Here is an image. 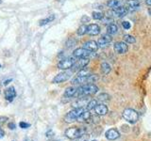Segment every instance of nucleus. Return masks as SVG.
<instances>
[{"mask_svg":"<svg viewBox=\"0 0 151 141\" xmlns=\"http://www.w3.org/2000/svg\"><path fill=\"white\" fill-rule=\"evenodd\" d=\"M77 34L78 36H83L85 34H87V26L86 25L80 26L77 30Z\"/></svg>","mask_w":151,"mask_h":141,"instance_id":"obj_26","label":"nucleus"},{"mask_svg":"<svg viewBox=\"0 0 151 141\" xmlns=\"http://www.w3.org/2000/svg\"><path fill=\"white\" fill-rule=\"evenodd\" d=\"M45 135H46V137H48V138H51L52 136L54 135V132L52 131V130H48V131L46 132V134H45Z\"/></svg>","mask_w":151,"mask_h":141,"instance_id":"obj_35","label":"nucleus"},{"mask_svg":"<svg viewBox=\"0 0 151 141\" xmlns=\"http://www.w3.org/2000/svg\"><path fill=\"white\" fill-rule=\"evenodd\" d=\"M0 68H1V65H0Z\"/></svg>","mask_w":151,"mask_h":141,"instance_id":"obj_45","label":"nucleus"},{"mask_svg":"<svg viewBox=\"0 0 151 141\" xmlns=\"http://www.w3.org/2000/svg\"><path fill=\"white\" fill-rule=\"evenodd\" d=\"M124 41L127 42V43H130V44H133L136 42V40L133 36H131L129 34H127L124 36Z\"/></svg>","mask_w":151,"mask_h":141,"instance_id":"obj_28","label":"nucleus"},{"mask_svg":"<svg viewBox=\"0 0 151 141\" xmlns=\"http://www.w3.org/2000/svg\"><path fill=\"white\" fill-rule=\"evenodd\" d=\"M89 102H90L89 96L78 97V100L73 103V107L74 108H84V107L87 106Z\"/></svg>","mask_w":151,"mask_h":141,"instance_id":"obj_10","label":"nucleus"},{"mask_svg":"<svg viewBox=\"0 0 151 141\" xmlns=\"http://www.w3.org/2000/svg\"><path fill=\"white\" fill-rule=\"evenodd\" d=\"M112 9L113 14H115V16H117V17H124L125 15H127V11H129L127 8L122 6V5H120V6H118L114 9Z\"/></svg>","mask_w":151,"mask_h":141,"instance_id":"obj_15","label":"nucleus"},{"mask_svg":"<svg viewBox=\"0 0 151 141\" xmlns=\"http://www.w3.org/2000/svg\"><path fill=\"white\" fill-rule=\"evenodd\" d=\"M89 62H90L89 58H78V60L76 61L75 64L73 65V67L71 68V69H72L71 72H72V73L78 72V70H80L81 69L86 67V66L89 64Z\"/></svg>","mask_w":151,"mask_h":141,"instance_id":"obj_9","label":"nucleus"},{"mask_svg":"<svg viewBox=\"0 0 151 141\" xmlns=\"http://www.w3.org/2000/svg\"><path fill=\"white\" fill-rule=\"evenodd\" d=\"M112 41V37L111 35H109L108 33L105 35H102L101 38H99L98 41H97V43L98 46L101 47V48H104V47H107L109 44L111 43Z\"/></svg>","mask_w":151,"mask_h":141,"instance_id":"obj_11","label":"nucleus"},{"mask_svg":"<svg viewBox=\"0 0 151 141\" xmlns=\"http://www.w3.org/2000/svg\"><path fill=\"white\" fill-rule=\"evenodd\" d=\"M90 21V18L86 15H84L82 18H81V23H88Z\"/></svg>","mask_w":151,"mask_h":141,"instance_id":"obj_37","label":"nucleus"},{"mask_svg":"<svg viewBox=\"0 0 151 141\" xmlns=\"http://www.w3.org/2000/svg\"><path fill=\"white\" fill-rule=\"evenodd\" d=\"M148 13H149V14H150V15H151V8H150V9H148Z\"/></svg>","mask_w":151,"mask_h":141,"instance_id":"obj_42","label":"nucleus"},{"mask_svg":"<svg viewBox=\"0 0 151 141\" xmlns=\"http://www.w3.org/2000/svg\"><path fill=\"white\" fill-rule=\"evenodd\" d=\"M4 135H5V132L2 129H0V138H2Z\"/></svg>","mask_w":151,"mask_h":141,"instance_id":"obj_38","label":"nucleus"},{"mask_svg":"<svg viewBox=\"0 0 151 141\" xmlns=\"http://www.w3.org/2000/svg\"><path fill=\"white\" fill-rule=\"evenodd\" d=\"M120 5H121V3L119 0H109L107 2V6L111 9H114L118 6H120Z\"/></svg>","mask_w":151,"mask_h":141,"instance_id":"obj_23","label":"nucleus"},{"mask_svg":"<svg viewBox=\"0 0 151 141\" xmlns=\"http://www.w3.org/2000/svg\"><path fill=\"white\" fill-rule=\"evenodd\" d=\"M55 20V15H49L48 17H46V18H45V19H42V20H41L40 22H39V25L41 26H45V25H47V24H49V23H51V22H53Z\"/></svg>","mask_w":151,"mask_h":141,"instance_id":"obj_21","label":"nucleus"},{"mask_svg":"<svg viewBox=\"0 0 151 141\" xmlns=\"http://www.w3.org/2000/svg\"><path fill=\"white\" fill-rule=\"evenodd\" d=\"M47 141H58V140H55V139H49V140H47Z\"/></svg>","mask_w":151,"mask_h":141,"instance_id":"obj_43","label":"nucleus"},{"mask_svg":"<svg viewBox=\"0 0 151 141\" xmlns=\"http://www.w3.org/2000/svg\"><path fill=\"white\" fill-rule=\"evenodd\" d=\"M110 95L107 93H101L99 94V95L97 96V99L96 100L99 101V102H108L109 100H110Z\"/></svg>","mask_w":151,"mask_h":141,"instance_id":"obj_27","label":"nucleus"},{"mask_svg":"<svg viewBox=\"0 0 151 141\" xmlns=\"http://www.w3.org/2000/svg\"><path fill=\"white\" fill-rule=\"evenodd\" d=\"M90 74H92L91 70H90V69H88L86 67L81 69V70L78 72V76H88V75H90Z\"/></svg>","mask_w":151,"mask_h":141,"instance_id":"obj_24","label":"nucleus"},{"mask_svg":"<svg viewBox=\"0 0 151 141\" xmlns=\"http://www.w3.org/2000/svg\"><path fill=\"white\" fill-rule=\"evenodd\" d=\"M90 118H91V113H90L89 110H84L82 113H81V115H80L78 117V119L77 120L79 122H84V121H88L90 120Z\"/></svg>","mask_w":151,"mask_h":141,"instance_id":"obj_19","label":"nucleus"},{"mask_svg":"<svg viewBox=\"0 0 151 141\" xmlns=\"http://www.w3.org/2000/svg\"><path fill=\"white\" fill-rule=\"evenodd\" d=\"M145 3L146 5H148V6H151V0H145Z\"/></svg>","mask_w":151,"mask_h":141,"instance_id":"obj_40","label":"nucleus"},{"mask_svg":"<svg viewBox=\"0 0 151 141\" xmlns=\"http://www.w3.org/2000/svg\"><path fill=\"white\" fill-rule=\"evenodd\" d=\"M72 76V72H68V70H65V72L60 73L59 74H57L56 76L52 80V83L54 84H60V83H63L65 81L69 80Z\"/></svg>","mask_w":151,"mask_h":141,"instance_id":"obj_6","label":"nucleus"},{"mask_svg":"<svg viewBox=\"0 0 151 141\" xmlns=\"http://www.w3.org/2000/svg\"><path fill=\"white\" fill-rule=\"evenodd\" d=\"M8 126L11 130H14L16 128V125H15V123H13V122H9V123L8 124Z\"/></svg>","mask_w":151,"mask_h":141,"instance_id":"obj_36","label":"nucleus"},{"mask_svg":"<svg viewBox=\"0 0 151 141\" xmlns=\"http://www.w3.org/2000/svg\"><path fill=\"white\" fill-rule=\"evenodd\" d=\"M101 72L104 74H109L111 72V66L109 65V63L107 62H103L101 64Z\"/></svg>","mask_w":151,"mask_h":141,"instance_id":"obj_22","label":"nucleus"},{"mask_svg":"<svg viewBox=\"0 0 151 141\" xmlns=\"http://www.w3.org/2000/svg\"><path fill=\"white\" fill-rule=\"evenodd\" d=\"M92 55V52L85 48H77L73 52V56L76 58H89Z\"/></svg>","mask_w":151,"mask_h":141,"instance_id":"obj_8","label":"nucleus"},{"mask_svg":"<svg viewBox=\"0 0 151 141\" xmlns=\"http://www.w3.org/2000/svg\"><path fill=\"white\" fill-rule=\"evenodd\" d=\"M2 3V0H0V4H1Z\"/></svg>","mask_w":151,"mask_h":141,"instance_id":"obj_44","label":"nucleus"},{"mask_svg":"<svg viewBox=\"0 0 151 141\" xmlns=\"http://www.w3.org/2000/svg\"><path fill=\"white\" fill-rule=\"evenodd\" d=\"M122 26H123V27H124L126 30L130 29V27H131V25H130V23H129V21H124V22H122Z\"/></svg>","mask_w":151,"mask_h":141,"instance_id":"obj_33","label":"nucleus"},{"mask_svg":"<svg viewBox=\"0 0 151 141\" xmlns=\"http://www.w3.org/2000/svg\"><path fill=\"white\" fill-rule=\"evenodd\" d=\"M93 141H96V140H93Z\"/></svg>","mask_w":151,"mask_h":141,"instance_id":"obj_46","label":"nucleus"},{"mask_svg":"<svg viewBox=\"0 0 151 141\" xmlns=\"http://www.w3.org/2000/svg\"><path fill=\"white\" fill-rule=\"evenodd\" d=\"M84 111V108H74L73 110L69 111L67 114L65 115L64 117V120L66 122H68V123H70V122H73V121H76L78 117L81 115V113Z\"/></svg>","mask_w":151,"mask_h":141,"instance_id":"obj_4","label":"nucleus"},{"mask_svg":"<svg viewBox=\"0 0 151 141\" xmlns=\"http://www.w3.org/2000/svg\"><path fill=\"white\" fill-rule=\"evenodd\" d=\"M25 141H33L32 139H30V138H26L25 139Z\"/></svg>","mask_w":151,"mask_h":141,"instance_id":"obj_41","label":"nucleus"},{"mask_svg":"<svg viewBox=\"0 0 151 141\" xmlns=\"http://www.w3.org/2000/svg\"><path fill=\"white\" fill-rule=\"evenodd\" d=\"M77 90H78L77 88L69 87V88H67L65 89V91L63 93V97L64 98H68V99L73 98V97H75L76 93H77Z\"/></svg>","mask_w":151,"mask_h":141,"instance_id":"obj_18","label":"nucleus"},{"mask_svg":"<svg viewBox=\"0 0 151 141\" xmlns=\"http://www.w3.org/2000/svg\"><path fill=\"white\" fill-rule=\"evenodd\" d=\"M83 48L87 49L88 51L93 53V52H96L98 50L99 46H98L97 41H88L83 44Z\"/></svg>","mask_w":151,"mask_h":141,"instance_id":"obj_14","label":"nucleus"},{"mask_svg":"<svg viewBox=\"0 0 151 141\" xmlns=\"http://www.w3.org/2000/svg\"><path fill=\"white\" fill-rule=\"evenodd\" d=\"M127 6L131 9H136L140 7V2L138 0H127Z\"/></svg>","mask_w":151,"mask_h":141,"instance_id":"obj_25","label":"nucleus"},{"mask_svg":"<svg viewBox=\"0 0 151 141\" xmlns=\"http://www.w3.org/2000/svg\"><path fill=\"white\" fill-rule=\"evenodd\" d=\"M123 118L129 123H135L139 119V114L137 113V111L131 109V108H127L123 112Z\"/></svg>","mask_w":151,"mask_h":141,"instance_id":"obj_3","label":"nucleus"},{"mask_svg":"<svg viewBox=\"0 0 151 141\" xmlns=\"http://www.w3.org/2000/svg\"><path fill=\"white\" fill-rule=\"evenodd\" d=\"M118 32V26L115 24H110L107 26V33L109 35H114Z\"/></svg>","mask_w":151,"mask_h":141,"instance_id":"obj_20","label":"nucleus"},{"mask_svg":"<svg viewBox=\"0 0 151 141\" xmlns=\"http://www.w3.org/2000/svg\"><path fill=\"white\" fill-rule=\"evenodd\" d=\"M89 139H90V135L85 133L81 136H79L78 138V141H89Z\"/></svg>","mask_w":151,"mask_h":141,"instance_id":"obj_32","label":"nucleus"},{"mask_svg":"<svg viewBox=\"0 0 151 141\" xmlns=\"http://www.w3.org/2000/svg\"><path fill=\"white\" fill-rule=\"evenodd\" d=\"M105 136L108 140H115L120 136V134L116 129H110L105 133Z\"/></svg>","mask_w":151,"mask_h":141,"instance_id":"obj_16","label":"nucleus"},{"mask_svg":"<svg viewBox=\"0 0 151 141\" xmlns=\"http://www.w3.org/2000/svg\"><path fill=\"white\" fill-rule=\"evenodd\" d=\"M97 91H98V88L94 84H85L78 88V90L75 97L92 96L94 95Z\"/></svg>","mask_w":151,"mask_h":141,"instance_id":"obj_1","label":"nucleus"},{"mask_svg":"<svg viewBox=\"0 0 151 141\" xmlns=\"http://www.w3.org/2000/svg\"><path fill=\"white\" fill-rule=\"evenodd\" d=\"M97 105H98V103H97V100H90V102L88 103L86 108H87V110L91 111V110L94 109V108L96 107Z\"/></svg>","mask_w":151,"mask_h":141,"instance_id":"obj_29","label":"nucleus"},{"mask_svg":"<svg viewBox=\"0 0 151 141\" xmlns=\"http://www.w3.org/2000/svg\"><path fill=\"white\" fill-rule=\"evenodd\" d=\"M19 126H20L22 129H27L30 127V124L27 123V122H25V121H21L20 123H19Z\"/></svg>","mask_w":151,"mask_h":141,"instance_id":"obj_34","label":"nucleus"},{"mask_svg":"<svg viewBox=\"0 0 151 141\" xmlns=\"http://www.w3.org/2000/svg\"><path fill=\"white\" fill-rule=\"evenodd\" d=\"M76 58H63L59 61L58 65H57V67L60 70H69L73 67V65L75 64L76 62Z\"/></svg>","mask_w":151,"mask_h":141,"instance_id":"obj_5","label":"nucleus"},{"mask_svg":"<svg viewBox=\"0 0 151 141\" xmlns=\"http://www.w3.org/2000/svg\"><path fill=\"white\" fill-rule=\"evenodd\" d=\"M92 15L94 20H102L104 17V14L100 11H93Z\"/></svg>","mask_w":151,"mask_h":141,"instance_id":"obj_30","label":"nucleus"},{"mask_svg":"<svg viewBox=\"0 0 151 141\" xmlns=\"http://www.w3.org/2000/svg\"><path fill=\"white\" fill-rule=\"evenodd\" d=\"M86 133V128L84 127H71L65 131V136L69 139H78L79 136Z\"/></svg>","mask_w":151,"mask_h":141,"instance_id":"obj_2","label":"nucleus"},{"mask_svg":"<svg viewBox=\"0 0 151 141\" xmlns=\"http://www.w3.org/2000/svg\"><path fill=\"white\" fill-rule=\"evenodd\" d=\"M76 44H77V41H76L75 39H69L67 41V42H66V45H67L68 48H71V47L75 46Z\"/></svg>","mask_w":151,"mask_h":141,"instance_id":"obj_31","label":"nucleus"},{"mask_svg":"<svg viewBox=\"0 0 151 141\" xmlns=\"http://www.w3.org/2000/svg\"><path fill=\"white\" fill-rule=\"evenodd\" d=\"M94 111H96L97 116H104L108 113V107L104 103H100V105H97L96 107L94 108Z\"/></svg>","mask_w":151,"mask_h":141,"instance_id":"obj_17","label":"nucleus"},{"mask_svg":"<svg viewBox=\"0 0 151 141\" xmlns=\"http://www.w3.org/2000/svg\"><path fill=\"white\" fill-rule=\"evenodd\" d=\"M113 50L118 55H124L129 51V45L125 41H116L113 44Z\"/></svg>","mask_w":151,"mask_h":141,"instance_id":"obj_7","label":"nucleus"},{"mask_svg":"<svg viewBox=\"0 0 151 141\" xmlns=\"http://www.w3.org/2000/svg\"><path fill=\"white\" fill-rule=\"evenodd\" d=\"M11 81H12V79H8V80H6V81H4V85H8Z\"/></svg>","mask_w":151,"mask_h":141,"instance_id":"obj_39","label":"nucleus"},{"mask_svg":"<svg viewBox=\"0 0 151 141\" xmlns=\"http://www.w3.org/2000/svg\"><path fill=\"white\" fill-rule=\"evenodd\" d=\"M4 96L8 102H12L14 100V98L16 97V90H15V88H14V87L8 88L4 92Z\"/></svg>","mask_w":151,"mask_h":141,"instance_id":"obj_12","label":"nucleus"},{"mask_svg":"<svg viewBox=\"0 0 151 141\" xmlns=\"http://www.w3.org/2000/svg\"><path fill=\"white\" fill-rule=\"evenodd\" d=\"M100 33V26L97 24H91L87 26V34L90 36H97Z\"/></svg>","mask_w":151,"mask_h":141,"instance_id":"obj_13","label":"nucleus"}]
</instances>
